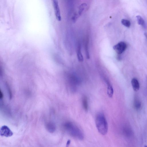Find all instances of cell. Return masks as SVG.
Segmentation results:
<instances>
[{
    "instance_id": "8fae6325",
    "label": "cell",
    "mask_w": 147,
    "mask_h": 147,
    "mask_svg": "<svg viewBox=\"0 0 147 147\" xmlns=\"http://www.w3.org/2000/svg\"><path fill=\"white\" fill-rule=\"evenodd\" d=\"M77 56L78 59L79 61L81 62H83L84 58L81 52V48L80 47H79V48L78 49Z\"/></svg>"
},
{
    "instance_id": "5bb4252c",
    "label": "cell",
    "mask_w": 147,
    "mask_h": 147,
    "mask_svg": "<svg viewBox=\"0 0 147 147\" xmlns=\"http://www.w3.org/2000/svg\"><path fill=\"white\" fill-rule=\"evenodd\" d=\"M70 140H68L67 141V142L66 145V146L67 147H68L69 146L70 144Z\"/></svg>"
},
{
    "instance_id": "6da1fadb",
    "label": "cell",
    "mask_w": 147,
    "mask_h": 147,
    "mask_svg": "<svg viewBox=\"0 0 147 147\" xmlns=\"http://www.w3.org/2000/svg\"><path fill=\"white\" fill-rule=\"evenodd\" d=\"M96 124L97 129L99 133L105 135L107 133L108 125L106 118L104 115L99 113L97 115L96 120Z\"/></svg>"
},
{
    "instance_id": "ba28073f",
    "label": "cell",
    "mask_w": 147,
    "mask_h": 147,
    "mask_svg": "<svg viewBox=\"0 0 147 147\" xmlns=\"http://www.w3.org/2000/svg\"><path fill=\"white\" fill-rule=\"evenodd\" d=\"M132 85L134 90L135 91H137L139 89L140 85L139 81L137 79L134 78L131 81Z\"/></svg>"
},
{
    "instance_id": "9a60e30c",
    "label": "cell",
    "mask_w": 147,
    "mask_h": 147,
    "mask_svg": "<svg viewBox=\"0 0 147 147\" xmlns=\"http://www.w3.org/2000/svg\"><path fill=\"white\" fill-rule=\"evenodd\" d=\"M145 147H147V146H145Z\"/></svg>"
},
{
    "instance_id": "7c38bea8",
    "label": "cell",
    "mask_w": 147,
    "mask_h": 147,
    "mask_svg": "<svg viewBox=\"0 0 147 147\" xmlns=\"http://www.w3.org/2000/svg\"><path fill=\"white\" fill-rule=\"evenodd\" d=\"M134 105L135 109H139L141 106V103L139 99H136L134 103Z\"/></svg>"
},
{
    "instance_id": "4fadbf2b",
    "label": "cell",
    "mask_w": 147,
    "mask_h": 147,
    "mask_svg": "<svg viewBox=\"0 0 147 147\" xmlns=\"http://www.w3.org/2000/svg\"><path fill=\"white\" fill-rule=\"evenodd\" d=\"M122 24L125 26V27H130L131 23L129 21L125 20V19H122L121 21Z\"/></svg>"
},
{
    "instance_id": "3957f363",
    "label": "cell",
    "mask_w": 147,
    "mask_h": 147,
    "mask_svg": "<svg viewBox=\"0 0 147 147\" xmlns=\"http://www.w3.org/2000/svg\"><path fill=\"white\" fill-rule=\"evenodd\" d=\"M127 48V45L124 42H120L117 44L114 45L113 49L118 54H121L126 50Z\"/></svg>"
},
{
    "instance_id": "30bf717a",
    "label": "cell",
    "mask_w": 147,
    "mask_h": 147,
    "mask_svg": "<svg viewBox=\"0 0 147 147\" xmlns=\"http://www.w3.org/2000/svg\"><path fill=\"white\" fill-rule=\"evenodd\" d=\"M83 106L84 109L86 111H87L88 109V105L87 98L86 96H84L83 99Z\"/></svg>"
},
{
    "instance_id": "9c48e42d",
    "label": "cell",
    "mask_w": 147,
    "mask_h": 147,
    "mask_svg": "<svg viewBox=\"0 0 147 147\" xmlns=\"http://www.w3.org/2000/svg\"><path fill=\"white\" fill-rule=\"evenodd\" d=\"M136 17H137L138 23L139 25H141L143 27L145 28L146 27V24L145 22L143 19L140 16H137Z\"/></svg>"
},
{
    "instance_id": "52a82bcc",
    "label": "cell",
    "mask_w": 147,
    "mask_h": 147,
    "mask_svg": "<svg viewBox=\"0 0 147 147\" xmlns=\"http://www.w3.org/2000/svg\"><path fill=\"white\" fill-rule=\"evenodd\" d=\"M107 85V94L109 97L110 98H112L114 94V90L112 86L111 85L109 82L107 81L106 80Z\"/></svg>"
},
{
    "instance_id": "277c9868",
    "label": "cell",
    "mask_w": 147,
    "mask_h": 147,
    "mask_svg": "<svg viewBox=\"0 0 147 147\" xmlns=\"http://www.w3.org/2000/svg\"><path fill=\"white\" fill-rule=\"evenodd\" d=\"M52 3L53 5L56 19L58 21H61V16L58 1L56 0H53Z\"/></svg>"
},
{
    "instance_id": "8992f818",
    "label": "cell",
    "mask_w": 147,
    "mask_h": 147,
    "mask_svg": "<svg viewBox=\"0 0 147 147\" xmlns=\"http://www.w3.org/2000/svg\"><path fill=\"white\" fill-rule=\"evenodd\" d=\"M69 79L71 83L73 85H79L81 83L80 80L75 74L70 75L69 77Z\"/></svg>"
},
{
    "instance_id": "7a4b0ae2",
    "label": "cell",
    "mask_w": 147,
    "mask_h": 147,
    "mask_svg": "<svg viewBox=\"0 0 147 147\" xmlns=\"http://www.w3.org/2000/svg\"><path fill=\"white\" fill-rule=\"evenodd\" d=\"M65 127L68 133L73 137L81 140L83 139L84 135L83 132L79 127L72 122L66 123Z\"/></svg>"
},
{
    "instance_id": "5b68a950",
    "label": "cell",
    "mask_w": 147,
    "mask_h": 147,
    "mask_svg": "<svg viewBox=\"0 0 147 147\" xmlns=\"http://www.w3.org/2000/svg\"><path fill=\"white\" fill-rule=\"evenodd\" d=\"M0 134L2 136L9 137L12 136L13 133L8 126L4 125L1 127Z\"/></svg>"
}]
</instances>
